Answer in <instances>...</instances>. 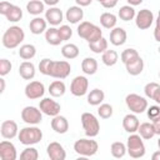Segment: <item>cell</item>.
Wrapping results in <instances>:
<instances>
[{
    "label": "cell",
    "instance_id": "cell-60",
    "mask_svg": "<svg viewBox=\"0 0 160 160\" xmlns=\"http://www.w3.org/2000/svg\"><path fill=\"white\" fill-rule=\"evenodd\" d=\"M96 1H99V2H101V1H102V0H96Z\"/></svg>",
    "mask_w": 160,
    "mask_h": 160
},
{
    "label": "cell",
    "instance_id": "cell-45",
    "mask_svg": "<svg viewBox=\"0 0 160 160\" xmlns=\"http://www.w3.org/2000/svg\"><path fill=\"white\" fill-rule=\"evenodd\" d=\"M59 34H60L62 41H66V40H69L72 36V30H71V28L69 25H60Z\"/></svg>",
    "mask_w": 160,
    "mask_h": 160
},
{
    "label": "cell",
    "instance_id": "cell-11",
    "mask_svg": "<svg viewBox=\"0 0 160 160\" xmlns=\"http://www.w3.org/2000/svg\"><path fill=\"white\" fill-rule=\"evenodd\" d=\"M154 22V14L149 9H141L135 15V24L140 30L149 29Z\"/></svg>",
    "mask_w": 160,
    "mask_h": 160
},
{
    "label": "cell",
    "instance_id": "cell-22",
    "mask_svg": "<svg viewBox=\"0 0 160 160\" xmlns=\"http://www.w3.org/2000/svg\"><path fill=\"white\" fill-rule=\"evenodd\" d=\"M46 26H48V21H46V19H42L41 16H35L29 24L30 32L34 35H40V34L45 32Z\"/></svg>",
    "mask_w": 160,
    "mask_h": 160
},
{
    "label": "cell",
    "instance_id": "cell-5",
    "mask_svg": "<svg viewBox=\"0 0 160 160\" xmlns=\"http://www.w3.org/2000/svg\"><path fill=\"white\" fill-rule=\"evenodd\" d=\"M74 150L80 156H92L99 150V144L96 140L90 139H79L74 142Z\"/></svg>",
    "mask_w": 160,
    "mask_h": 160
},
{
    "label": "cell",
    "instance_id": "cell-12",
    "mask_svg": "<svg viewBox=\"0 0 160 160\" xmlns=\"http://www.w3.org/2000/svg\"><path fill=\"white\" fill-rule=\"evenodd\" d=\"M25 96L30 100H36L44 96L45 94V86L41 81H30L29 84H26L25 86Z\"/></svg>",
    "mask_w": 160,
    "mask_h": 160
},
{
    "label": "cell",
    "instance_id": "cell-51",
    "mask_svg": "<svg viewBox=\"0 0 160 160\" xmlns=\"http://www.w3.org/2000/svg\"><path fill=\"white\" fill-rule=\"evenodd\" d=\"M152 125H154V129H155V134L156 135H160V119H156L152 121Z\"/></svg>",
    "mask_w": 160,
    "mask_h": 160
},
{
    "label": "cell",
    "instance_id": "cell-14",
    "mask_svg": "<svg viewBox=\"0 0 160 160\" xmlns=\"http://www.w3.org/2000/svg\"><path fill=\"white\" fill-rule=\"evenodd\" d=\"M18 158V151L15 145L11 141L2 140L0 142V159L1 160H16Z\"/></svg>",
    "mask_w": 160,
    "mask_h": 160
},
{
    "label": "cell",
    "instance_id": "cell-4",
    "mask_svg": "<svg viewBox=\"0 0 160 160\" xmlns=\"http://www.w3.org/2000/svg\"><path fill=\"white\" fill-rule=\"evenodd\" d=\"M126 151L132 159H140L145 155V145L142 141V138L139 134H130L126 141Z\"/></svg>",
    "mask_w": 160,
    "mask_h": 160
},
{
    "label": "cell",
    "instance_id": "cell-55",
    "mask_svg": "<svg viewBox=\"0 0 160 160\" xmlns=\"http://www.w3.org/2000/svg\"><path fill=\"white\" fill-rule=\"evenodd\" d=\"M151 159H152V160H160V150L155 151V152L151 155Z\"/></svg>",
    "mask_w": 160,
    "mask_h": 160
},
{
    "label": "cell",
    "instance_id": "cell-34",
    "mask_svg": "<svg viewBox=\"0 0 160 160\" xmlns=\"http://www.w3.org/2000/svg\"><path fill=\"white\" fill-rule=\"evenodd\" d=\"M135 15H136L135 9H134V6H131V5H124V6H121V8L119 9V11H118V16H119L122 21H130V20H132V19L135 18Z\"/></svg>",
    "mask_w": 160,
    "mask_h": 160
},
{
    "label": "cell",
    "instance_id": "cell-39",
    "mask_svg": "<svg viewBox=\"0 0 160 160\" xmlns=\"http://www.w3.org/2000/svg\"><path fill=\"white\" fill-rule=\"evenodd\" d=\"M139 56H140V55H139L138 50H135V49H132V48H128V49H125V50L121 52L120 59H121V61H122L124 64H128V62L135 60V59L139 58Z\"/></svg>",
    "mask_w": 160,
    "mask_h": 160
},
{
    "label": "cell",
    "instance_id": "cell-30",
    "mask_svg": "<svg viewBox=\"0 0 160 160\" xmlns=\"http://www.w3.org/2000/svg\"><path fill=\"white\" fill-rule=\"evenodd\" d=\"M81 70L86 75H94L98 71V61L94 58H85L81 61Z\"/></svg>",
    "mask_w": 160,
    "mask_h": 160
},
{
    "label": "cell",
    "instance_id": "cell-50",
    "mask_svg": "<svg viewBox=\"0 0 160 160\" xmlns=\"http://www.w3.org/2000/svg\"><path fill=\"white\" fill-rule=\"evenodd\" d=\"M75 2H76V5L82 8V6H89L92 2V0H75Z\"/></svg>",
    "mask_w": 160,
    "mask_h": 160
},
{
    "label": "cell",
    "instance_id": "cell-33",
    "mask_svg": "<svg viewBox=\"0 0 160 160\" xmlns=\"http://www.w3.org/2000/svg\"><path fill=\"white\" fill-rule=\"evenodd\" d=\"M119 60V54L115 50H106L101 54V61L106 66H114Z\"/></svg>",
    "mask_w": 160,
    "mask_h": 160
},
{
    "label": "cell",
    "instance_id": "cell-31",
    "mask_svg": "<svg viewBox=\"0 0 160 160\" xmlns=\"http://www.w3.org/2000/svg\"><path fill=\"white\" fill-rule=\"evenodd\" d=\"M116 22H118V18L112 12H102L100 15V24L105 29H110V30L114 29L116 26Z\"/></svg>",
    "mask_w": 160,
    "mask_h": 160
},
{
    "label": "cell",
    "instance_id": "cell-20",
    "mask_svg": "<svg viewBox=\"0 0 160 160\" xmlns=\"http://www.w3.org/2000/svg\"><path fill=\"white\" fill-rule=\"evenodd\" d=\"M50 125H51V129L56 134H65L69 130V121H68V119L65 116L60 115V114L52 118Z\"/></svg>",
    "mask_w": 160,
    "mask_h": 160
},
{
    "label": "cell",
    "instance_id": "cell-43",
    "mask_svg": "<svg viewBox=\"0 0 160 160\" xmlns=\"http://www.w3.org/2000/svg\"><path fill=\"white\" fill-rule=\"evenodd\" d=\"M51 62H52V60H51V59H48V58L42 59V60L39 62V70H40V72H41L42 75L49 76V74H50V68H51Z\"/></svg>",
    "mask_w": 160,
    "mask_h": 160
},
{
    "label": "cell",
    "instance_id": "cell-26",
    "mask_svg": "<svg viewBox=\"0 0 160 160\" xmlns=\"http://www.w3.org/2000/svg\"><path fill=\"white\" fill-rule=\"evenodd\" d=\"M49 94H50V96H52V98H60V96H62L64 94H65V91H66V86H65V82L64 81H61L60 79L59 80H54L50 85H49Z\"/></svg>",
    "mask_w": 160,
    "mask_h": 160
},
{
    "label": "cell",
    "instance_id": "cell-42",
    "mask_svg": "<svg viewBox=\"0 0 160 160\" xmlns=\"http://www.w3.org/2000/svg\"><path fill=\"white\" fill-rule=\"evenodd\" d=\"M112 106L110 104H100L99 108H98V115L101 118V119H109L112 116Z\"/></svg>",
    "mask_w": 160,
    "mask_h": 160
},
{
    "label": "cell",
    "instance_id": "cell-44",
    "mask_svg": "<svg viewBox=\"0 0 160 160\" xmlns=\"http://www.w3.org/2000/svg\"><path fill=\"white\" fill-rule=\"evenodd\" d=\"M146 114H148V118L151 121H154L156 119H160V105H152V106L148 108Z\"/></svg>",
    "mask_w": 160,
    "mask_h": 160
},
{
    "label": "cell",
    "instance_id": "cell-61",
    "mask_svg": "<svg viewBox=\"0 0 160 160\" xmlns=\"http://www.w3.org/2000/svg\"><path fill=\"white\" fill-rule=\"evenodd\" d=\"M159 78H160V71H159Z\"/></svg>",
    "mask_w": 160,
    "mask_h": 160
},
{
    "label": "cell",
    "instance_id": "cell-32",
    "mask_svg": "<svg viewBox=\"0 0 160 160\" xmlns=\"http://www.w3.org/2000/svg\"><path fill=\"white\" fill-rule=\"evenodd\" d=\"M36 55V48L32 44H24L19 49V56L24 60H31Z\"/></svg>",
    "mask_w": 160,
    "mask_h": 160
},
{
    "label": "cell",
    "instance_id": "cell-47",
    "mask_svg": "<svg viewBox=\"0 0 160 160\" xmlns=\"http://www.w3.org/2000/svg\"><path fill=\"white\" fill-rule=\"evenodd\" d=\"M11 5H12V4H11V2H9V1H5V0H4V1H1V2H0V14L5 16V15L8 14V11L10 10Z\"/></svg>",
    "mask_w": 160,
    "mask_h": 160
},
{
    "label": "cell",
    "instance_id": "cell-49",
    "mask_svg": "<svg viewBox=\"0 0 160 160\" xmlns=\"http://www.w3.org/2000/svg\"><path fill=\"white\" fill-rule=\"evenodd\" d=\"M118 1H119V0H102L100 4H101L104 8H106V9H112L114 6H116Z\"/></svg>",
    "mask_w": 160,
    "mask_h": 160
},
{
    "label": "cell",
    "instance_id": "cell-38",
    "mask_svg": "<svg viewBox=\"0 0 160 160\" xmlns=\"http://www.w3.org/2000/svg\"><path fill=\"white\" fill-rule=\"evenodd\" d=\"M88 44H89V49L95 54H102L104 51L108 50V45H109L105 38H101L94 42H88Z\"/></svg>",
    "mask_w": 160,
    "mask_h": 160
},
{
    "label": "cell",
    "instance_id": "cell-21",
    "mask_svg": "<svg viewBox=\"0 0 160 160\" xmlns=\"http://www.w3.org/2000/svg\"><path fill=\"white\" fill-rule=\"evenodd\" d=\"M84 18V10L81 9V6L75 5V6H70L66 12H65V19L70 22V24H78L81 22Z\"/></svg>",
    "mask_w": 160,
    "mask_h": 160
},
{
    "label": "cell",
    "instance_id": "cell-3",
    "mask_svg": "<svg viewBox=\"0 0 160 160\" xmlns=\"http://www.w3.org/2000/svg\"><path fill=\"white\" fill-rule=\"evenodd\" d=\"M18 138H19V141L22 145L30 146V145H35V144L41 141L42 131L38 126L30 125V126H25V128L20 129L19 134H18Z\"/></svg>",
    "mask_w": 160,
    "mask_h": 160
},
{
    "label": "cell",
    "instance_id": "cell-19",
    "mask_svg": "<svg viewBox=\"0 0 160 160\" xmlns=\"http://www.w3.org/2000/svg\"><path fill=\"white\" fill-rule=\"evenodd\" d=\"M128 39V34L122 28L115 26L114 29H111L110 31V42L114 46H121L126 42Z\"/></svg>",
    "mask_w": 160,
    "mask_h": 160
},
{
    "label": "cell",
    "instance_id": "cell-7",
    "mask_svg": "<svg viewBox=\"0 0 160 160\" xmlns=\"http://www.w3.org/2000/svg\"><path fill=\"white\" fill-rule=\"evenodd\" d=\"M125 104L128 109L134 114H142L148 109V100L139 94H129L125 98Z\"/></svg>",
    "mask_w": 160,
    "mask_h": 160
},
{
    "label": "cell",
    "instance_id": "cell-13",
    "mask_svg": "<svg viewBox=\"0 0 160 160\" xmlns=\"http://www.w3.org/2000/svg\"><path fill=\"white\" fill-rule=\"evenodd\" d=\"M39 109L42 111V114L48 115V116H56L60 114V110H61V106L58 101L50 99V98H44L40 100V104H39Z\"/></svg>",
    "mask_w": 160,
    "mask_h": 160
},
{
    "label": "cell",
    "instance_id": "cell-59",
    "mask_svg": "<svg viewBox=\"0 0 160 160\" xmlns=\"http://www.w3.org/2000/svg\"><path fill=\"white\" fill-rule=\"evenodd\" d=\"M158 16H159V18H160V10H159V15H158Z\"/></svg>",
    "mask_w": 160,
    "mask_h": 160
},
{
    "label": "cell",
    "instance_id": "cell-57",
    "mask_svg": "<svg viewBox=\"0 0 160 160\" xmlns=\"http://www.w3.org/2000/svg\"><path fill=\"white\" fill-rule=\"evenodd\" d=\"M158 148H159V150H160V138H159V140H158Z\"/></svg>",
    "mask_w": 160,
    "mask_h": 160
},
{
    "label": "cell",
    "instance_id": "cell-56",
    "mask_svg": "<svg viewBox=\"0 0 160 160\" xmlns=\"http://www.w3.org/2000/svg\"><path fill=\"white\" fill-rule=\"evenodd\" d=\"M154 101L160 105V89H159V91L156 92V95H155V98H154Z\"/></svg>",
    "mask_w": 160,
    "mask_h": 160
},
{
    "label": "cell",
    "instance_id": "cell-41",
    "mask_svg": "<svg viewBox=\"0 0 160 160\" xmlns=\"http://www.w3.org/2000/svg\"><path fill=\"white\" fill-rule=\"evenodd\" d=\"M159 89H160V85H159L158 82H154V81L148 82V84L145 85V88H144L145 96L149 98V99H151V100H154V98H155L156 92L159 91Z\"/></svg>",
    "mask_w": 160,
    "mask_h": 160
},
{
    "label": "cell",
    "instance_id": "cell-2",
    "mask_svg": "<svg viewBox=\"0 0 160 160\" xmlns=\"http://www.w3.org/2000/svg\"><path fill=\"white\" fill-rule=\"evenodd\" d=\"M78 35L86 40L88 42H94L99 39L102 38V30L100 29V26L90 22V21H81L76 29Z\"/></svg>",
    "mask_w": 160,
    "mask_h": 160
},
{
    "label": "cell",
    "instance_id": "cell-23",
    "mask_svg": "<svg viewBox=\"0 0 160 160\" xmlns=\"http://www.w3.org/2000/svg\"><path fill=\"white\" fill-rule=\"evenodd\" d=\"M35 65L31 61H22L19 66V75L24 79V80H31L35 76Z\"/></svg>",
    "mask_w": 160,
    "mask_h": 160
},
{
    "label": "cell",
    "instance_id": "cell-8",
    "mask_svg": "<svg viewBox=\"0 0 160 160\" xmlns=\"http://www.w3.org/2000/svg\"><path fill=\"white\" fill-rule=\"evenodd\" d=\"M71 72V66L68 61L65 60H52L51 62V68H50V74L49 76L55 78V79H65L70 75Z\"/></svg>",
    "mask_w": 160,
    "mask_h": 160
},
{
    "label": "cell",
    "instance_id": "cell-17",
    "mask_svg": "<svg viewBox=\"0 0 160 160\" xmlns=\"http://www.w3.org/2000/svg\"><path fill=\"white\" fill-rule=\"evenodd\" d=\"M45 19L51 26H58L64 20L62 11L56 6H50L48 10H45Z\"/></svg>",
    "mask_w": 160,
    "mask_h": 160
},
{
    "label": "cell",
    "instance_id": "cell-27",
    "mask_svg": "<svg viewBox=\"0 0 160 160\" xmlns=\"http://www.w3.org/2000/svg\"><path fill=\"white\" fill-rule=\"evenodd\" d=\"M104 99H105V92L100 89H92L88 94V98H86L88 104H90L92 106H99L100 104H102Z\"/></svg>",
    "mask_w": 160,
    "mask_h": 160
},
{
    "label": "cell",
    "instance_id": "cell-15",
    "mask_svg": "<svg viewBox=\"0 0 160 160\" xmlns=\"http://www.w3.org/2000/svg\"><path fill=\"white\" fill-rule=\"evenodd\" d=\"M0 132H1V136H2L4 139L11 140V139H14L15 136H18V134H19L18 124H16L14 120H5V121L1 122Z\"/></svg>",
    "mask_w": 160,
    "mask_h": 160
},
{
    "label": "cell",
    "instance_id": "cell-1",
    "mask_svg": "<svg viewBox=\"0 0 160 160\" xmlns=\"http://www.w3.org/2000/svg\"><path fill=\"white\" fill-rule=\"evenodd\" d=\"M24 39H25L24 30L18 25H12L9 29H6L5 32L2 34L1 42L6 49H15L24 41Z\"/></svg>",
    "mask_w": 160,
    "mask_h": 160
},
{
    "label": "cell",
    "instance_id": "cell-16",
    "mask_svg": "<svg viewBox=\"0 0 160 160\" xmlns=\"http://www.w3.org/2000/svg\"><path fill=\"white\" fill-rule=\"evenodd\" d=\"M46 152L51 160H65L66 159V151L64 146L58 141L50 142L46 148Z\"/></svg>",
    "mask_w": 160,
    "mask_h": 160
},
{
    "label": "cell",
    "instance_id": "cell-54",
    "mask_svg": "<svg viewBox=\"0 0 160 160\" xmlns=\"http://www.w3.org/2000/svg\"><path fill=\"white\" fill-rule=\"evenodd\" d=\"M5 91V80L4 78L0 79V92H4Z\"/></svg>",
    "mask_w": 160,
    "mask_h": 160
},
{
    "label": "cell",
    "instance_id": "cell-6",
    "mask_svg": "<svg viewBox=\"0 0 160 160\" xmlns=\"http://www.w3.org/2000/svg\"><path fill=\"white\" fill-rule=\"evenodd\" d=\"M81 125L84 129V132L88 138H95L98 136L100 131V122L98 118L91 112H82L81 114Z\"/></svg>",
    "mask_w": 160,
    "mask_h": 160
},
{
    "label": "cell",
    "instance_id": "cell-10",
    "mask_svg": "<svg viewBox=\"0 0 160 160\" xmlns=\"http://www.w3.org/2000/svg\"><path fill=\"white\" fill-rule=\"evenodd\" d=\"M89 89V80L86 79V76L79 75L75 76L70 84V92L74 96H84L88 92Z\"/></svg>",
    "mask_w": 160,
    "mask_h": 160
},
{
    "label": "cell",
    "instance_id": "cell-36",
    "mask_svg": "<svg viewBox=\"0 0 160 160\" xmlns=\"http://www.w3.org/2000/svg\"><path fill=\"white\" fill-rule=\"evenodd\" d=\"M110 152L115 159H121L128 152L126 151V145L124 142H121V141H115L110 146Z\"/></svg>",
    "mask_w": 160,
    "mask_h": 160
},
{
    "label": "cell",
    "instance_id": "cell-29",
    "mask_svg": "<svg viewBox=\"0 0 160 160\" xmlns=\"http://www.w3.org/2000/svg\"><path fill=\"white\" fill-rule=\"evenodd\" d=\"M26 10L30 15L39 16L40 14L45 11V4L44 1H40V0H30L26 4Z\"/></svg>",
    "mask_w": 160,
    "mask_h": 160
},
{
    "label": "cell",
    "instance_id": "cell-18",
    "mask_svg": "<svg viewBox=\"0 0 160 160\" xmlns=\"http://www.w3.org/2000/svg\"><path fill=\"white\" fill-rule=\"evenodd\" d=\"M139 125H140V121L136 116V114H126L122 119V128L126 132L129 134H134L138 131L139 129Z\"/></svg>",
    "mask_w": 160,
    "mask_h": 160
},
{
    "label": "cell",
    "instance_id": "cell-53",
    "mask_svg": "<svg viewBox=\"0 0 160 160\" xmlns=\"http://www.w3.org/2000/svg\"><path fill=\"white\" fill-rule=\"evenodd\" d=\"M126 1H128L129 5H131V6H136V5H140L144 0H126Z\"/></svg>",
    "mask_w": 160,
    "mask_h": 160
},
{
    "label": "cell",
    "instance_id": "cell-46",
    "mask_svg": "<svg viewBox=\"0 0 160 160\" xmlns=\"http://www.w3.org/2000/svg\"><path fill=\"white\" fill-rule=\"evenodd\" d=\"M11 68L12 65L8 59H0V75L1 76L8 75L11 71Z\"/></svg>",
    "mask_w": 160,
    "mask_h": 160
},
{
    "label": "cell",
    "instance_id": "cell-58",
    "mask_svg": "<svg viewBox=\"0 0 160 160\" xmlns=\"http://www.w3.org/2000/svg\"><path fill=\"white\" fill-rule=\"evenodd\" d=\"M158 51H159V54H160V46H159V49H158Z\"/></svg>",
    "mask_w": 160,
    "mask_h": 160
},
{
    "label": "cell",
    "instance_id": "cell-24",
    "mask_svg": "<svg viewBox=\"0 0 160 160\" xmlns=\"http://www.w3.org/2000/svg\"><path fill=\"white\" fill-rule=\"evenodd\" d=\"M125 68H126V71L128 74L132 75V76H136V75H140L144 70V60L141 59V56L136 58L135 60L125 64Z\"/></svg>",
    "mask_w": 160,
    "mask_h": 160
},
{
    "label": "cell",
    "instance_id": "cell-9",
    "mask_svg": "<svg viewBox=\"0 0 160 160\" xmlns=\"http://www.w3.org/2000/svg\"><path fill=\"white\" fill-rule=\"evenodd\" d=\"M21 119L29 125H38L42 121V111L35 106H25L21 110Z\"/></svg>",
    "mask_w": 160,
    "mask_h": 160
},
{
    "label": "cell",
    "instance_id": "cell-25",
    "mask_svg": "<svg viewBox=\"0 0 160 160\" xmlns=\"http://www.w3.org/2000/svg\"><path fill=\"white\" fill-rule=\"evenodd\" d=\"M45 40L48 44L52 45V46H58L62 42V39L59 34V29H56L55 26H51L49 29H46L45 31Z\"/></svg>",
    "mask_w": 160,
    "mask_h": 160
},
{
    "label": "cell",
    "instance_id": "cell-40",
    "mask_svg": "<svg viewBox=\"0 0 160 160\" xmlns=\"http://www.w3.org/2000/svg\"><path fill=\"white\" fill-rule=\"evenodd\" d=\"M20 159L21 160H38L39 159V152L35 148H32L31 145L25 148L21 154H20Z\"/></svg>",
    "mask_w": 160,
    "mask_h": 160
},
{
    "label": "cell",
    "instance_id": "cell-52",
    "mask_svg": "<svg viewBox=\"0 0 160 160\" xmlns=\"http://www.w3.org/2000/svg\"><path fill=\"white\" fill-rule=\"evenodd\" d=\"M42 1H44V4H45V5L55 6V5H58V4H59V1H60V0H42Z\"/></svg>",
    "mask_w": 160,
    "mask_h": 160
},
{
    "label": "cell",
    "instance_id": "cell-37",
    "mask_svg": "<svg viewBox=\"0 0 160 160\" xmlns=\"http://www.w3.org/2000/svg\"><path fill=\"white\" fill-rule=\"evenodd\" d=\"M5 18L10 22H18V21H20L21 18H22V10H21V8L12 4L11 8H10V10L8 11V14L5 15Z\"/></svg>",
    "mask_w": 160,
    "mask_h": 160
},
{
    "label": "cell",
    "instance_id": "cell-35",
    "mask_svg": "<svg viewBox=\"0 0 160 160\" xmlns=\"http://www.w3.org/2000/svg\"><path fill=\"white\" fill-rule=\"evenodd\" d=\"M61 55L65 58V59H75L79 56V48L75 45V44H65L62 48H61Z\"/></svg>",
    "mask_w": 160,
    "mask_h": 160
},
{
    "label": "cell",
    "instance_id": "cell-48",
    "mask_svg": "<svg viewBox=\"0 0 160 160\" xmlns=\"http://www.w3.org/2000/svg\"><path fill=\"white\" fill-rule=\"evenodd\" d=\"M155 22L156 24H155V29H154V38H155L156 41L160 42V18L159 16H158V19H156Z\"/></svg>",
    "mask_w": 160,
    "mask_h": 160
},
{
    "label": "cell",
    "instance_id": "cell-28",
    "mask_svg": "<svg viewBox=\"0 0 160 160\" xmlns=\"http://www.w3.org/2000/svg\"><path fill=\"white\" fill-rule=\"evenodd\" d=\"M138 132H139V135H140L144 140H150V139H152V138L156 135L152 122H141V124L139 125Z\"/></svg>",
    "mask_w": 160,
    "mask_h": 160
}]
</instances>
